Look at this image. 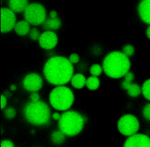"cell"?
I'll return each mask as SVG.
<instances>
[{
	"mask_svg": "<svg viewBox=\"0 0 150 147\" xmlns=\"http://www.w3.org/2000/svg\"><path fill=\"white\" fill-rule=\"evenodd\" d=\"M47 81L56 86H63L70 81L73 75V66L69 60L63 56L50 58L43 67Z\"/></svg>",
	"mask_w": 150,
	"mask_h": 147,
	"instance_id": "6da1fadb",
	"label": "cell"
},
{
	"mask_svg": "<svg viewBox=\"0 0 150 147\" xmlns=\"http://www.w3.org/2000/svg\"><path fill=\"white\" fill-rule=\"evenodd\" d=\"M130 61L126 55L119 51L108 53L103 61V69L105 74L112 78H119L129 72Z\"/></svg>",
	"mask_w": 150,
	"mask_h": 147,
	"instance_id": "7a4b0ae2",
	"label": "cell"
},
{
	"mask_svg": "<svg viewBox=\"0 0 150 147\" xmlns=\"http://www.w3.org/2000/svg\"><path fill=\"white\" fill-rule=\"evenodd\" d=\"M23 113L26 120L35 125L47 124L50 117L49 107L42 101L28 102L24 107Z\"/></svg>",
	"mask_w": 150,
	"mask_h": 147,
	"instance_id": "3957f363",
	"label": "cell"
},
{
	"mask_svg": "<svg viewBox=\"0 0 150 147\" xmlns=\"http://www.w3.org/2000/svg\"><path fill=\"white\" fill-rule=\"evenodd\" d=\"M84 124L83 117L74 111H66L59 120V127L65 135L73 136L79 134Z\"/></svg>",
	"mask_w": 150,
	"mask_h": 147,
	"instance_id": "277c9868",
	"label": "cell"
},
{
	"mask_svg": "<svg viewBox=\"0 0 150 147\" xmlns=\"http://www.w3.org/2000/svg\"><path fill=\"white\" fill-rule=\"evenodd\" d=\"M74 94L67 87L59 86L53 88L49 94V101L56 110L65 111L72 105L74 102Z\"/></svg>",
	"mask_w": 150,
	"mask_h": 147,
	"instance_id": "5b68a950",
	"label": "cell"
},
{
	"mask_svg": "<svg viewBox=\"0 0 150 147\" xmlns=\"http://www.w3.org/2000/svg\"><path fill=\"white\" fill-rule=\"evenodd\" d=\"M24 18L30 25H39L46 19V11L42 5L32 3L29 4L25 10Z\"/></svg>",
	"mask_w": 150,
	"mask_h": 147,
	"instance_id": "8992f818",
	"label": "cell"
},
{
	"mask_svg": "<svg viewBox=\"0 0 150 147\" xmlns=\"http://www.w3.org/2000/svg\"><path fill=\"white\" fill-rule=\"evenodd\" d=\"M117 128L122 135L129 137L137 134L139 129V122L135 115L125 114L119 119Z\"/></svg>",
	"mask_w": 150,
	"mask_h": 147,
	"instance_id": "52a82bcc",
	"label": "cell"
},
{
	"mask_svg": "<svg viewBox=\"0 0 150 147\" xmlns=\"http://www.w3.org/2000/svg\"><path fill=\"white\" fill-rule=\"evenodd\" d=\"M16 19L15 12L9 8H2L1 10V31L7 33L14 29Z\"/></svg>",
	"mask_w": 150,
	"mask_h": 147,
	"instance_id": "ba28073f",
	"label": "cell"
},
{
	"mask_svg": "<svg viewBox=\"0 0 150 147\" xmlns=\"http://www.w3.org/2000/svg\"><path fill=\"white\" fill-rule=\"evenodd\" d=\"M23 87L25 90L30 92H36L43 85V80L40 75L35 73L27 74L22 81Z\"/></svg>",
	"mask_w": 150,
	"mask_h": 147,
	"instance_id": "9c48e42d",
	"label": "cell"
},
{
	"mask_svg": "<svg viewBox=\"0 0 150 147\" xmlns=\"http://www.w3.org/2000/svg\"><path fill=\"white\" fill-rule=\"evenodd\" d=\"M123 147H150V138L143 134H136L129 136Z\"/></svg>",
	"mask_w": 150,
	"mask_h": 147,
	"instance_id": "30bf717a",
	"label": "cell"
},
{
	"mask_svg": "<svg viewBox=\"0 0 150 147\" xmlns=\"http://www.w3.org/2000/svg\"><path fill=\"white\" fill-rule=\"evenodd\" d=\"M38 40L42 48L50 50L54 48L57 45L58 37L54 32L52 30H46L40 35Z\"/></svg>",
	"mask_w": 150,
	"mask_h": 147,
	"instance_id": "8fae6325",
	"label": "cell"
},
{
	"mask_svg": "<svg viewBox=\"0 0 150 147\" xmlns=\"http://www.w3.org/2000/svg\"><path fill=\"white\" fill-rule=\"evenodd\" d=\"M138 12L141 20L150 25V0H142L138 6Z\"/></svg>",
	"mask_w": 150,
	"mask_h": 147,
	"instance_id": "7c38bea8",
	"label": "cell"
},
{
	"mask_svg": "<svg viewBox=\"0 0 150 147\" xmlns=\"http://www.w3.org/2000/svg\"><path fill=\"white\" fill-rule=\"evenodd\" d=\"M122 87L127 90L128 94L132 97H137L142 93V89L139 85L132 83V81L124 79L122 83Z\"/></svg>",
	"mask_w": 150,
	"mask_h": 147,
	"instance_id": "4fadbf2b",
	"label": "cell"
},
{
	"mask_svg": "<svg viewBox=\"0 0 150 147\" xmlns=\"http://www.w3.org/2000/svg\"><path fill=\"white\" fill-rule=\"evenodd\" d=\"M9 9L16 13L24 12L29 5L28 0H9L8 2Z\"/></svg>",
	"mask_w": 150,
	"mask_h": 147,
	"instance_id": "5bb4252c",
	"label": "cell"
},
{
	"mask_svg": "<svg viewBox=\"0 0 150 147\" xmlns=\"http://www.w3.org/2000/svg\"><path fill=\"white\" fill-rule=\"evenodd\" d=\"M14 30L16 34L19 36L26 35L30 30V24L25 20H20L16 22Z\"/></svg>",
	"mask_w": 150,
	"mask_h": 147,
	"instance_id": "9a60e30c",
	"label": "cell"
},
{
	"mask_svg": "<svg viewBox=\"0 0 150 147\" xmlns=\"http://www.w3.org/2000/svg\"><path fill=\"white\" fill-rule=\"evenodd\" d=\"M87 79L85 76L81 73H77L73 75L70 81L71 85L76 88L80 89L86 86Z\"/></svg>",
	"mask_w": 150,
	"mask_h": 147,
	"instance_id": "2e32d148",
	"label": "cell"
},
{
	"mask_svg": "<svg viewBox=\"0 0 150 147\" xmlns=\"http://www.w3.org/2000/svg\"><path fill=\"white\" fill-rule=\"evenodd\" d=\"M61 26V21L57 18H49L45 20V21L43 23V28L48 30H56L59 29Z\"/></svg>",
	"mask_w": 150,
	"mask_h": 147,
	"instance_id": "e0dca14e",
	"label": "cell"
},
{
	"mask_svg": "<svg viewBox=\"0 0 150 147\" xmlns=\"http://www.w3.org/2000/svg\"><path fill=\"white\" fill-rule=\"evenodd\" d=\"M86 86L90 90H97L100 86V80L97 77L91 76L87 78Z\"/></svg>",
	"mask_w": 150,
	"mask_h": 147,
	"instance_id": "ac0fdd59",
	"label": "cell"
},
{
	"mask_svg": "<svg viewBox=\"0 0 150 147\" xmlns=\"http://www.w3.org/2000/svg\"><path fill=\"white\" fill-rule=\"evenodd\" d=\"M51 139L53 143L61 144L65 139V135L61 131H56L52 134Z\"/></svg>",
	"mask_w": 150,
	"mask_h": 147,
	"instance_id": "d6986e66",
	"label": "cell"
},
{
	"mask_svg": "<svg viewBox=\"0 0 150 147\" xmlns=\"http://www.w3.org/2000/svg\"><path fill=\"white\" fill-rule=\"evenodd\" d=\"M141 89L144 97L146 100L150 101V78L144 83Z\"/></svg>",
	"mask_w": 150,
	"mask_h": 147,
	"instance_id": "ffe728a7",
	"label": "cell"
},
{
	"mask_svg": "<svg viewBox=\"0 0 150 147\" xmlns=\"http://www.w3.org/2000/svg\"><path fill=\"white\" fill-rule=\"evenodd\" d=\"M103 70V67H101L100 65L98 64H94L91 66L90 69V72L92 76L97 77L101 74Z\"/></svg>",
	"mask_w": 150,
	"mask_h": 147,
	"instance_id": "44dd1931",
	"label": "cell"
},
{
	"mask_svg": "<svg viewBox=\"0 0 150 147\" xmlns=\"http://www.w3.org/2000/svg\"><path fill=\"white\" fill-rule=\"evenodd\" d=\"M122 52L127 57L131 56L134 53V48L131 45H127L123 47Z\"/></svg>",
	"mask_w": 150,
	"mask_h": 147,
	"instance_id": "7402d4cb",
	"label": "cell"
},
{
	"mask_svg": "<svg viewBox=\"0 0 150 147\" xmlns=\"http://www.w3.org/2000/svg\"><path fill=\"white\" fill-rule=\"evenodd\" d=\"M29 37L30 38L33 40H39L40 36V33L39 32V31L35 28H32L29 33Z\"/></svg>",
	"mask_w": 150,
	"mask_h": 147,
	"instance_id": "603a6c76",
	"label": "cell"
},
{
	"mask_svg": "<svg viewBox=\"0 0 150 147\" xmlns=\"http://www.w3.org/2000/svg\"><path fill=\"white\" fill-rule=\"evenodd\" d=\"M142 115L144 118L148 121H150V102L146 104L142 109Z\"/></svg>",
	"mask_w": 150,
	"mask_h": 147,
	"instance_id": "cb8c5ba5",
	"label": "cell"
},
{
	"mask_svg": "<svg viewBox=\"0 0 150 147\" xmlns=\"http://www.w3.org/2000/svg\"><path fill=\"white\" fill-rule=\"evenodd\" d=\"M4 115L8 119H12L16 115L15 110L11 107L8 108L4 111Z\"/></svg>",
	"mask_w": 150,
	"mask_h": 147,
	"instance_id": "d4e9b609",
	"label": "cell"
},
{
	"mask_svg": "<svg viewBox=\"0 0 150 147\" xmlns=\"http://www.w3.org/2000/svg\"><path fill=\"white\" fill-rule=\"evenodd\" d=\"M71 63L75 64L77 63L80 60V56L77 53H72L69 56V57L68 59Z\"/></svg>",
	"mask_w": 150,
	"mask_h": 147,
	"instance_id": "484cf974",
	"label": "cell"
},
{
	"mask_svg": "<svg viewBox=\"0 0 150 147\" xmlns=\"http://www.w3.org/2000/svg\"><path fill=\"white\" fill-rule=\"evenodd\" d=\"M30 98L31 101L32 102H37L39 101L40 99V96L39 95L38 93H37L36 92H32L30 94Z\"/></svg>",
	"mask_w": 150,
	"mask_h": 147,
	"instance_id": "4316f807",
	"label": "cell"
},
{
	"mask_svg": "<svg viewBox=\"0 0 150 147\" xmlns=\"http://www.w3.org/2000/svg\"><path fill=\"white\" fill-rule=\"evenodd\" d=\"M1 147H15L13 143L9 140H3L1 143Z\"/></svg>",
	"mask_w": 150,
	"mask_h": 147,
	"instance_id": "83f0119b",
	"label": "cell"
},
{
	"mask_svg": "<svg viewBox=\"0 0 150 147\" xmlns=\"http://www.w3.org/2000/svg\"><path fill=\"white\" fill-rule=\"evenodd\" d=\"M7 104V100H6V98L5 97V95L2 94L1 95V109L4 108Z\"/></svg>",
	"mask_w": 150,
	"mask_h": 147,
	"instance_id": "f1b7e54d",
	"label": "cell"
},
{
	"mask_svg": "<svg viewBox=\"0 0 150 147\" xmlns=\"http://www.w3.org/2000/svg\"><path fill=\"white\" fill-rule=\"evenodd\" d=\"M61 115L58 112H54L53 114H52V118L54 120H59L61 118Z\"/></svg>",
	"mask_w": 150,
	"mask_h": 147,
	"instance_id": "f546056e",
	"label": "cell"
},
{
	"mask_svg": "<svg viewBox=\"0 0 150 147\" xmlns=\"http://www.w3.org/2000/svg\"><path fill=\"white\" fill-rule=\"evenodd\" d=\"M57 12H56V11H50V13H49V16H50V18H56L57 17Z\"/></svg>",
	"mask_w": 150,
	"mask_h": 147,
	"instance_id": "4dcf8cb0",
	"label": "cell"
},
{
	"mask_svg": "<svg viewBox=\"0 0 150 147\" xmlns=\"http://www.w3.org/2000/svg\"><path fill=\"white\" fill-rule=\"evenodd\" d=\"M146 34L147 37L150 39V26L147 28L146 31Z\"/></svg>",
	"mask_w": 150,
	"mask_h": 147,
	"instance_id": "1f68e13d",
	"label": "cell"
},
{
	"mask_svg": "<svg viewBox=\"0 0 150 147\" xmlns=\"http://www.w3.org/2000/svg\"><path fill=\"white\" fill-rule=\"evenodd\" d=\"M10 89H11V90H12V91H15V90L16 89V87L15 85L12 84V85H11V86H10Z\"/></svg>",
	"mask_w": 150,
	"mask_h": 147,
	"instance_id": "d6a6232c",
	"label": "cell"
}]
</instances>
